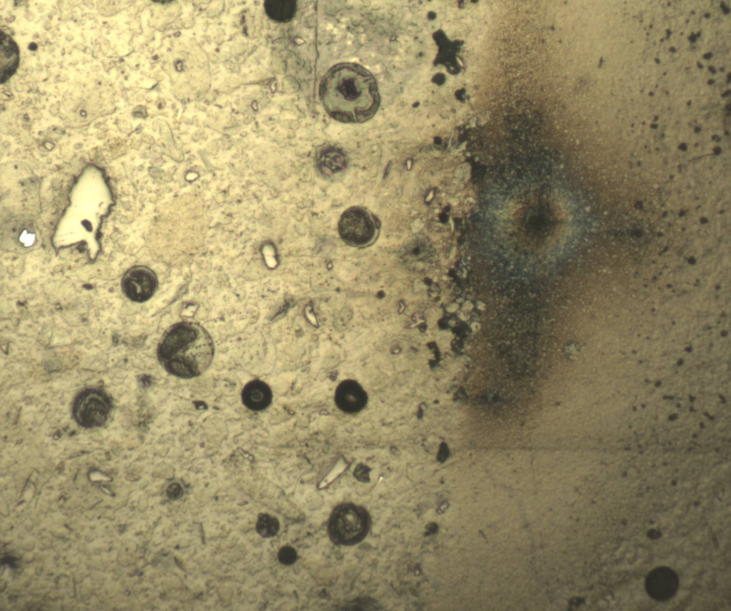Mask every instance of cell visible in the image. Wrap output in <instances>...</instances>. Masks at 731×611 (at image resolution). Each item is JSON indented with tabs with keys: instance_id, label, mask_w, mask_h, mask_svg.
<instances>
[{
	"instance_id": "8fae6325",
	"label": "cell",
	"mask_w": 731,
	"mask_h": 611,
	"mask_svg": "<svg viewBox=\"0 0 731 611\" xmlns=\"http://www.w3.org/2000/svg\"><path fill=\"white\" fill-rule=\"evenodd\" d=\"M278 520L272 515L261 513L258 515L256 522V530L263 537L275 536L279 530Z\"/></svg>"
},
{
	"instance_id": "3957f363",
	"label": "cell",
	"mask_w": 731,
	"mask_h": 611,
	"mask_svg": "<svg viewBox=\"0 0 731 611\" xmlns=\"http://www.w3.org/2000/svg\"><path fill=\"white\" fill-rule=\"evenodd\" d=\"M370 525V518L365 508L353 504H343L332 512L328 532L335 543L352 545L366 537Z\"/></svg>"
},
{
	"instance_id": "30bf717a",
	"label": "cell",
	"mask_w": 731,
	"mask_h": 611,
	"mask_svg": "<svg viewBox=\"0 0 731 611\" xmlns=\"http://www.w3.org/2000/svg\"><path fill=\"white\" fill-rule=\"evenodd\" d=\"M318 166L321 172L333 175L342 171L346 166L345 155L336 148H327L319 156Z\"/></svg>"
},
{
	"instance_id": "7a4b0ae2",
	"label": "cell",
	"mask_w": 731,
	"mask_h": 611,
	"mask_svg": "<svg viewBox=\"0 0 731 611\" xmlns=\"http://www.w3.org/2000/svg\"><path fill=\"white\" fill-rule=\"evenodd\" d=\"M214 350L208 331L198 323L186 321L173 325L164 333L157 355L168 373L181 378H192L208 368Z\"/></svg>"
},
{
	"instance_id": "ba28073f",
	"label": "cell",
	"mask_w": 731,
	"mask_h": 611,
	"mask_svg": "<svg viewBox=\"0 0 731 611\" xmlns=\"http://www.w3.org/2000/svg\"><path fill=\"white\" fill-rule=\"evenodd\" d=\"M242 402L251 410L259 411L266 408L272 400V391L263 381L253 380L243 388Z\"/></svg>"
},
{
	"instance_id": "277c9868",
	"label": "cell",
	"mask_w": 731,
	"mask_h": 611,
	"mask_svg": "<svg viewBox=\"0 0 731 611\" xmlns=\"http://www.w3.org/2000/svg\"><path fill=\"white\" fill-rule=\"evenodd\" d=\"M111 405L109 397L103 391L88 389L82 391L75 398L73 405L74 417L83 427H99L106 421Z\"/></svg>"
},
{
	"instance_id": "9c48e42d",
	"label": "cell",
	"mask_w": 731,
	"mask_h": 611,
	"mask_svg": "<svg viewBox=\"0 0 731 611\" xmlns=\"http://www.w3.org/2000/svg\"><path fill=\"white\" fill-rule=\"evenodd\" d=\"M0 81H6L15 73L19 61L17 44L8 34L1 32Z\"/></svg>"
},
{
	"instance_id": "9a60e30c",
	"label": "cell",
	"mask_w": 731,
	"mask_h": 611,
	"mask_svg": "<svg viewBox=\"0 0 731 611\" xmlns=\"http://www.w3.org/2000/svg\"><path fill=\"white\" fill-rule=\"evenodd\" d=\"M647 536L650 539H657L661 536V533L656 530H650L647 532Z\"/></svg>"
},
{
	"instance_id": "52a82bcc",
	"label": "cell",
	"mask_w": 731,
	"mask_h": 611,
	"mask_svg": "<svg viewBox=\"0 0 731 611\" xmlns=\"http://www.w3.org/2000/svg\"><path fill=\"white\" fill-rule=\"evenodd\" d=\"M679 578L671 568L660 566L654 568L646 576L645 587L648 595L657 601L672 598L677 591Z\"/></svg>"
},
{
	"instance_id": "4fadbf2b",
	"label": "cell",
	"mask_w": 731,
	"mask_h": 611,
	"mask_svg": "<svg viewBox=\"0 0 731 611\" xmlns=\"http://www.w3.org/2000/svg\"><path fill=\"white\" fill-rule=\"evenodd\" d=\"M278 558L281 563L289 565L294 563L296 560L297 553L293 547L284 546L278 551Z\"/></svg>"
},
{
	"instance_id": "5b68a950",
	"label": "cell",
	"mask_w": 731,
	"mask_h": 611,
	"mask_svg": "<svg viewBox=\"0 0 731 611\" xmlns=\"http://www.w3.org/2000/svg\"><path fill=\"white\" fill-rule=\"evenodd\" d=\"M339 227L348 241L363 243L372 238L375 223L371 214L366 209L351 207L342 214Z\"/></svg>"
},
{
	"instance_id": "8992f818",
	"label": "cell",
	"mask_w": 731,
	"mask_h": 611,
	"mask_svg": "<svg viewBox=\"0 0 731 611\" xmlns=\"http://www.w3.org/2000/svg\"><path fill=\"white\" fill-rule=\"evenodd\" d=\"M157 283V278L151 270L144 266H135L124 274L121 286L129 299L143 302L153 296Z\"/></svg>"
},
{
	"instance_id": "6da1fadb",
	"label": "cell",
	"mask_w": 731,
	"mask_h": 611,
	"mask_svg": "<svg viewBox=\"0 0 731 611\" xmlns=\"http://www.w3.org/2000/svg\"><path fill=\"white\" fill-rule=\"evenodd\" d=\"M319 96L327 113L345 123L370 119L380 103L373 75L362 66L351 62L338 64L326 72L319 86Z\"/></svg>"
},
{
	"instance_id": "7c38bea8",
	"label": "cell",
	"mask_w": 731,
	"mask_h": 611,
	"mask_svg": "<svg viewBox=\"0 0 731 611\" xmlns=\"http://www.w3.org/2000/svg\"><path fill=\"white\" fill-rule=\"evenodd\" d=\"M276 8L274 7V15L277 14V19L282 20L290 19L295 11L296 4L291 1H276L274 3Z\"/></svg>"
},
{
	"instance_id": "5bb4252c",
	"label": "cell",
	"mask_w": 731,
	"mask_h": 611,
	"mask_svg": "<svg viewBox=\"0 0 731 611\" xmlns=\"http://www.w3.org/2000/svg\"><path fill=\"white\" fill-rule=\"evenodd\" d=\"M167 495L169 498L176 500L183 495V490L178 484L174 483L168 488Z\"/></svg>"
},
{
	"instance_id": "2e32d148",
	"label": "cell",
	"mask_w": 731,
	"mask_h": 611,
	"mask_svg": "<svg viewBox=\"0 0 731 611\" xmlns=\"http://www.w3.org/2000/svg\"><path fill=\"white\" fill-rule=\"evenodd\" d=\"M426 529L431 533H434L438 530V526L435 523H430L427 525Z\"/></svg>"
}]
</instances>
